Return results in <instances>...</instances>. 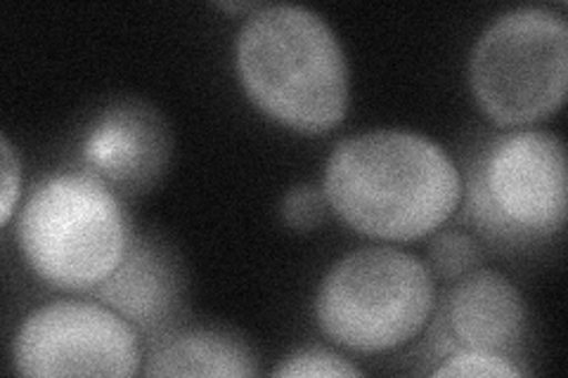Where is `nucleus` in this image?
<instances>
[{
  "label": "nucleus",
  "instance_id": "8",
  "mask_svg": "<svg viewBox=\"0 0 568 378\" xmlns=\"http://www.w3.org/2000/svg\"><path fill=\"white\" fill-rule=\"evenodd\" d=\"M81 156L85 171L95 173L114 194L138 196L166 173L171 131L152 104L121 100L91 123Z\"/></svg>",
  "mask_w": 568,
  "mask_h": 378
},
{
  "label": "nucleus",
  "instance_id": "16",
  "mask_svg": "<svg viewBox=\"0 0 568 378\" xmlns=\"http://www.w3.org/2000/svg\"><path fill=\"white\" fill-rule=\"evenodd\" d=\"M0 156H3V185H0V223L8 225L22 196V161L17 156L8 135L0 137Z\"/></svg>",
  "mask_w": 568,
  "mask_h": 378
},
{
  "label": "nucleus",
  "instance_id": "11",
  "mask_svg": "<svg viewBox=\"0 0 568 378\" xmlns=\"http://www.w3.org/2000/svg\"><path fill=\"white\" fill-rule=\"evenodd\" d=\"M145 376L246 378L258 374V357L244 338L223 329L178 331L154 348Z\"/></svg>",
  "mask_w": 568,
  "mask_h": 378
},
{
  "label": "nucleus",
  "instance_id": "15",
  "mask_svg": "<svg viewBox=\"0 0 568 378\" xmlns=\"http://www.w3.org/2000/svg\"><path fill=\"white\" fill-rule=\"evenodd\" d=\"M327 200L325 192L311 187V185H296L292 187L282 200V221L294 232H313L325 223L327 215Z\"/></svg>",
  "mask_w": 568,
  "mask_h": 378
},
{
  "label": "nucleus",
  "instance_id": "2",
  "mask_svg": "<svg viewBox=\"0 0 568 378\" xmlns=\"http://www.w3.org/2000/svg\"><path fill=\"white\" fill-rule=\"evenodd\" d=\"M235 64L246 98L296 133H327L346 119L351 76L344 48L308 8L258 6L246 14Z\"/></svg>",
  "mask_w": 568,
  "mask_h": 378
},
{
  "label": "nucleus",
  "instance_id": "1",
  "mask_svg": "<svg viewBox=\"0 0 568 378\" xmlns=\"http://www.w3.org/2000/svg\"><path fill=\"white\" fill-rule=\"evenodd\" d=\"M462 177L438 142L415 131L351 135L325 164L327 206L351 229L382 242H415L462 204Z\"/></svg>",
  "mask_w": 568,
  "mask_h": 378
},
{
  "label": "nucleus",
  "instance_id": "14",
  "mask_svg": "<svg viewBox=\"0 0 568 378\" xmlns=\"http://www.w3.org/2000/svg\"><path fill=\"white\" fill-rule=\"evenodd\" d=\"M434 376H481V378H511L524 371L511 362V357L484 350H455L450 353Z\"/></svg>",
  "mask_w": 568,
  "mask_h": 378
},
{
  "label": "nucleus",
  "instance_id": "3",
  "mask_svg": "<svg viewBox=\"0 0 568 378\" xmlns=\"http://www.w3.org/2000/svg\"><path fill=\"white\" fill-rule=\"evenodd\" d=\"M17 242L33 275L62 292H93L121 265L131 229L121 196L91 171L45 177L22 206Z\"/></svg>",
  "mask_w": 568,
  "mask_h": 378
},
{
  "label": "nucleus",
  "instance_id": "9",
  "mask_svg": "<svg viewBox=\"0 0 568 378\" xmlns=\"http://www.w3.org/2000/svg\"><path fill=\"white\" fill-rule=\"evenodd\" d=\"M455 350L511 355L526 336V305L517 286L497 269L476 267L459 277L440 313Z\"/></svg>",
  "mask_w": 568,
  "mask_h": 378
},
{
  "label": "nucleus",
  "instance_id": "13",
  "mask_svg": "<svg viewBox=\"0 0 568 378\" xmlns=\"http://www.w3.org/2000/svg\"><path fill=\"white\" fill-rule=\"evenodd\" d=\"M277 378H358L363 371L327 348H301L273 369Z\"/></svg>",
  "mask_w": 568,
  "mask_h": 378
},
{
  "label": "nucleus",
  "instance_id": "7",
  "mask_svg": "<svg viewBox=\"0 0 568 378\" xmlns=\"http://www.w3.org/2000/svg\"><path fill=\"white\" fill-rule=\"evenodd\" d=\"M12 365L22 376L142 374L138 329L104 303L60 298L29 313L17 329Z\"/></svg>",
  "mask_w": 568,
  "mask_h": 378
},
{
  "label": "nucleus",
  "instance_id": "6",
  "mask_svg": "<svg viewBox=\"0 0 568 378\" xmlns=\"http://www.w3.org/2000/svg\"><path fill=\"white\" fill-rule=\"evenodd\" d=\"M469 88L500 129H524L555 116L568 90V22L549 8H517L478 35Z\"/></svg>",
  "mask_w": 568,
  "mask_h": 378
},
{
  "label": "nucleus",
  "instance_id": "17",
  "mask_svg": "<svg viewBox=\"0 0 568 378\" xmlns=\"http://www.w3.org/2000/svg\"><path fill=\"white\" fill-rule=\"evenodd\" d=\"M216 8H221L225 12H248V14H252L258 6L256 3H219Z\"/></svg>",
  "mask_w": 568,
  "mask_h": 378
},
{
  "label": "nucleus",
  "instance_id": "12",
  "mask_svg": "<svg viewBox=\"0 0 568 378\" xmlns=\"http://www.w3.org/2000/svg\"><path fill=\"white\" fill-rule=\"evenodd\" d=\"M481 263V246L465 229L438 232L429 244V265L440 279H459Z\"/></svg>",
  "mask_w": 568,
  "mask_h": 378
},
{
  "label": "nucleus",
  "instance_id": "10",
  "mask_svg": "<svg viewBox=\"0 0 568 378\" xmlns=\"http://www.w3.org/2000/svg\"><path fill=\"white\" fill-rule=\"evenodd\" d=\"M93 294L106 308L131 321L138 334H159L181 310L183 279L166 246L131 234L121 265Z\"/></svg>",
  "mask_w": 568,
  "mask_h": 378
},
{
  "label": "nucleus",
  "instance_id": "4",
  "mask_svg": "<svg viewBox=\"0 0 568 378\" xmlns=\"http://www.w3.org/2000/svg\"><path fill=\"white\" fill-rule=\"evenodd\" d=\"M434 277L396 246H367L332 265L315 296V319L336 346L353 353L403 348L434 313Z\"/></svg>",
  "mask_w": 568,
  "mask_h": 378
},
{
  "label": "nucleus",
  "instance_id": "5",
  "mask_svg": "<svg viewBox=\"0 0 568 378\" xmlns=\"http://www.w3.org/2000/svg\"><path fill=\"white\" fill-rule=\"evenodd\" d=\"M462 187L467 221L486 239L505 246L552 239L568 206L564 142L532 129L497 137L478 154Z\"/></svg>",
  "mask_w": 568,
  "mask_h": 378
}]
</instances>
